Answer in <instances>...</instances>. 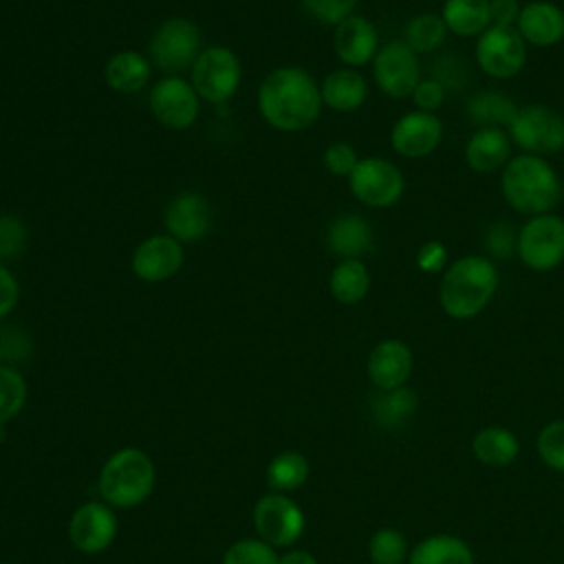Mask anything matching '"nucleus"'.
I'll list each match as a JSON object with an SVG mask.
<instances>
[{
	"instance_id": "f257e3e1",
	"label": "nucleus",
	"mask_w": 564,
	"mask_h": 564,
	"mask_svg": "<svg viewBox=\"0 0 564 564\" xmlns=\"http://www.w3.org/2000/svg\"><path fill=\"white\" fill-rule=\"evenodd\" d=\"M322 90L311 73L300 66L271 70L258 90V110L269 126L282 132H300L313 126L322 112Z\"/></svg>"
},
{
	"instance_id": "f03ea898",
	"label": "nucleus",
	"mask_w": 564,
	"mask_h": 564,
	"mask_svg": "<svg viewBox=\"0 0 564 564\" xmlns=\"http://www.w3.org/2000/svg\"><path fill=\"white\" fill-rule=\"evenodd\" d=\"M498 291V269L489 256L467 253L447 264L438 284V304L452 319L480 315Z\"/></svg>"
},
{
	"instance_id": "7ed1b4c3",
	"label": "nucleus",
	"mask_w": 564,
	"mask_h": 564,
	"mask_svg": "<svg viewBox=\"0 0 564 564\" xmlns=\"http://www.w3.org/2000/svg\"><path fill=\"white\" fill-rule=\"evenodd\" d=\"M500 192L507 205L531 218L551 214L562 198V181L555 167L535 154H516L500 170Z\"/></svg>"
},
{
	"instance_id": "20e7f679",
	"label": "nucleus",
	"mask_w": 564,
	"mask_h": 564,
	"mask_svg": "<svg viewBox=\"0 0 564 564\" xmlns=\"http://www.w3.org/2000/svg\"><path fill=\"white\" fill-rule=\"evenodd\" d=\"M154 463L137 447H123L115 452L101 467L99 491L110 507H137L154 489Z\"/></svg>"
},
{
	"instance_id": "39448f33",
	"label": "nucleus",
	"mask_w": 564,
	"mask_h": 564,
	"mask_svg": "<svg viewBox=\"0 0 564 564\" xmlns=\"http://www.w3.org/2000/svg\"><path fill=\"white\" fill-rule=\"evenodd\" d=\"M516 256L535 273L560 267L564 262V218L553 212L527 218L518 229Z\"/></svg>"
},
{
	"instance_id": "423d86ee",
	"label": "nucleus",
	"mask_w": 564,
	"mask_h": 564,
	"mask_svg": "<svg viewBox=\"0 0 564 564\" xmlns=\"http://www.w3.org/2000/svg\"><path fill=\"white\" fill-rule=\"evenodd\" d=\"M507 132L524 154L546 156L564 148V117L546 104L520 106Z\"/></svg>"
},
{
	"instance_id": "0eeeda50",
	"label": "nucleus",
	"mask_w": 564,
	"mask_h": 564,
	"mask_svg": "<svg viewBox=\"0 0 564 564\" xmlns=\"http://www.w3.org/2000/svg\"><path fill=\"white\" fill-rule=\"evenodd\" d=\"M352 196L372 209H388L397 205L405 192L403 172L383 156L359 159L348 176Z\"/></svg>"
},
{
	"instance_id": "6e6552de",
	"label": "nucleus",
	"mask_w": 564,
	"mask_h": 564,
	"mask_svg": "<svg viewBox=\"0 0 564 564\" xmlns=\"http://www.w3.org/2000/svg\"><path fill=\"white\" fill-rule=\"evenodd\" d=\"M240 59L227 46H209L200 51L192 66V86L198 97L209 104L229 101L240 86Z\"/></svg>"
},
{
	"instance_id": "1a4fd4ad",
	"label": "nucleus",
	"mask_w": 564,
	"mask_h": 564,
	"mask_svg": "<svg viewBox=\"0 0 564 564\" xmlns=\"http://www.w3.org/2000/svg\"><path fill=\"white\" fill-rule=\"evenodd\" d=\"M478 68L494 79H511L527 64V42L516 26H489L476 37Z\"/></svg>"
},
{
	"instance_id": "9d476101",
	"label": "nucleus",
	"mask_w": 564,
	"mask_h": 564,
	"mask_svg": "<svg viewBox=\"0 0 564 564\" xmlns=\"http://www.w3.org/2000/svg\"><path fill=\"white\" fill-rule=\"evenodd\" d=\"M372 79L390 99L412 97L416 84L421 82L419 55L403 40L381 44L372 59Z\"/></svg>"
},
{
	"instance_id": "9b49d317",
	"label": "nucleus",
	"mask_w": 564,
	"mask_h": 564,
	"mask_svg": "<svg viewBox=\"0 0 564 564\" xmlns=\"http://www.w3.org/2000/svg\"><path fill=\"white\" fill-rule=\"evenodd\" d=\"M150 59L165 73H178L194 66L200 55V31L187 18L165 20L150 40Z\"/></svg>"
},
{
	"instance_id": "f8f14e48",
	"label": "nucleus",
	"mask_w": 564,
	"mask_h": 564,
	"mask_svg": "<svg viewBox=\"0 0 564 564\" xmlns=\"http://www.w3.org/2000/svg\"><path fill=\"white\" fill-rule=\"evenodd\" d=\"M304 513L284 494H267L256 502L253 524L271 546H291L304 533Z\"/></svg>"
},
{
	"instance_id": "ddd939ff",
	"label": "nucleus",
	"mask_w": 564,
	"mask_h": 564,
	"mask_svg": "<svg viewBox=\"0 0 564 564\" xmlns=\"http://www.w3.org/2000/svg\"><path fill=\"white\" fill-rule=\"evenodd\" d=\"M200 108V97L192 84L181 77L159 79L150 90V110L152 115L172 130L189 128Z\"/></svg>"
},
{
	"instance_id": "4468645a",
	"label": "nucleus",
	"mask_w": 564,
	"mask_h": 564,
	"mask_svg": "<svg viewBox=\"0 0 564 564\" xmlns=\"http://www.w3.org/2000/svg\"><path fill=\"white\" fill-rule=\"evenodd\" d=\"M443 141V121L434 112L410 110L390 130V145L399 156L425 159Z\"/></svg>"
},
{
	"instance_id": "2eb2a0df",
	"label": "nucleus",
	"mask_w": 564,
	"mask_h": 564,
	"mask_svg": "<svg viewBox=\"0 0 564 564\" xmlns=\"http://www.w3.org/2000/svg\"><path fill=\"white\" fill-rule=\"evenodd\" d=\"M183 242L170 234L145 238L132 253V273L143 282H165L183 267Z\"/></svg>"
},
{
	"instance_id": "dca6fc26",
	"label": "nucleus",
	"mask_w": 564,
	"mask_h": 564,
	"mask_svg": "<svg viewBox=\"0 0 564 564\" xmlns=\"http://www.w3.org/2000/svg\"><path fill=\"white\" fill-rule=\"evenodd\" d=\"M117 535V516L108 505L86 502L75 509L68 522V538L82 553L106 551Z\"/></svg>"
},
{
	"instance_id": "f3484780",
	"label": "nucleus",
	"mask_w": 564,
	"mask_h": 564,
	"mask_svg": "<svg viewBox=\"0 0 564 564\" xmlns=\"http://www.w3.org/2000/svg\"><path fill=\"white\" fill-rule=\"evenodd\" d=\"M165 229L178 242H198L212 229V209L198 192H183L174 196L165 209Z\"/></svg>"
},
{
	"instance_id": "a211bd4d",
	"label": "nucleus",
	"mask_w": 564,
	"mask_h": 564,
	"mask_svg": "<svg viewBox=\"0 0 564 564\" xmlns=\"http://www.w3.org/2000/svg\"><path fill=\"white\" fill-rule=\"evenodd\" d=\"M412 350L401 339H381L375 344L366 361L368 377L379 390H394L405 386L412 375Z\"/></svg>"
},
{
	"instance_id": "6ab92c4d",
	"label": "nucleus",
	"mask_w": 564,
	"mask_h": 564,
	"mask_svg": "<svg viewBox=\"0 0 564 564\" xmlns=\"http://www.w3.org/2000/svg\"><path fill=\"white\" fill-rule=\"evenodd\" d=\"M333 46L339 62H344L348 68H361L366 64H372L379 51L377 26L368 18L352 13L341 24H337Z\"/></svg>"
},
{
	"instance_id": "aec40b11",
	"label": "nucleus",
	"mask_w": 564,
	"mask_h": 564,
	"mask_svg": "<svg viewBox=\"0 0 564 564\" xmlns=\"http://www.w3.org/2000/svg\"><path fill=\"white\" fill-rule=\"evenodd\" d=\"M516 29L531 46H555L564 40V11L551 0H531L522 4Z\"/></svg>"
},
{
	"instance_id": "412c9836",
	"label": "nucleus",
	"mask_w": 564,
	"mask_h": 564,
	"mask_svg": "<svg viewBox=\"0 0 564 564\" xmlns=\"http://www.w3.org/2000/svg\"><path fill=\"white\" fill-rule=\"evenodd\" d=\"M511 145L505 128H476L465 143V163L478 174H494L511 159Z\"/></svg>"
},
{
	"instance_id": "4be33fe9",
	"label": "nucleus",
	"mask_w": 564,
	"mask_h": 564,
	"mask_svg": "<svg viewBox=\"0 0 564 564\" xmlns=\"http://www.w3.org/2000/svg\"><path fill=\"white\" fill-rule=\"evenodd\" d=\"M328 249L341 258H359L372 249V227L359 214H344L335 218L326 231Z\"/></svg>"
},
{
	"instance_id": "5701e85b",
	"label": "nucleus",
	"mask_w": 564,
	"mask_h": 564,
	"mask_svg": "<svg viewBox=\"0 0 564 564\" xmlns=\"http://www.w3.org/2000/svg\"><path fill=\"white\" fill-rule=\"evenodd\" d=\"M322 101L337 112H352L364 106L368 97V82L355 68H337L326 75L319 86Z\"/></svg>"
},
{
	"instance_id": "b1692460",
	"label": "nucleus",
	"mask_w": 564,
	"mask_h": 564,
	"mask_svg": "<svg viewBox=\"0 0 564 564\" xmlns=\"http://www.w3.org/2000/svg\"><path fill=\"white\" fill-rule=\"evenodd\" d=\"M408 564H476V557L463 538L436 533L412 546Z\"/></svg>"
},
{
	"instance_id": "393cba45",
	"label": "nucleus",
	"mask_w": 564,
	"mask_h": 564,
	"mask_svg": "<svg viewBox=\"0 0 564 564\" xmlns=\"http://www.w3.org/2000/svg\"><path fill=\"white\" fill-rule=\"evenodd\" d=\"M471 452L487 467H507L518 458L520 441L502 425H487L471 438Z\"/></svg>"
},
{
	"instance_id": "a878e982",
	"label": "nucleus",
	"mask_w": 564,
	"mask_h": 564,
	"mask_svg": "<svg viewBox=\"0 0 564 564\" xmlns=\"http://www.w3.org/2000/svg\"><path fill=\"white\" fill-rule=\"evenodd\" d=\"M441 18L449 33L458 37H478L491 26L489 0H445Z\"/></svg>"
},
{
	"instance_id": "bb28decb",
	"label": "nucleus",
	"mask_w": 564,
	"mask_h": 564,
	"mask_svg": "<svg viewBox=\"0 0 564 564\" xmlns=\"http://www.w3.org/2000/svg\"><path fill=\"white\" fill-rule=\"evenodd\" d=\"M106 84L123 95L141 90L150 79V59L137 51H119L106 62Z\"/></svg>"
},
{
	"instance_id": "cd10ccee",
	"label": "nucleus",
	"mask_w": 564,
	"mask_h": 564,
	"mask_svg": "<svg viewBox=\"0 0 564 564\" xmlns=\"http://www.w3.org/2000/svg\"><path fill=\"white\" fill-rule=\"evenodd\" d=\"M520 106L500 90H480L467 101V117L476 128H509Z\"/></svg>"
},
{
	"instance_id": "c85d7f7f",
	"label": "nucleus",
	"mask_w": 564,
	"mask_h": 564,
	"mask_svg": "<svg viewBox=\"0 0 564 564\" xmlns=\"http://www.w3.org/2000/svg\"><path fill=\"white\" fill-rule=\"evenodd\" d=\"M330 295L341 304H357L370 291V273L364 260L348 258L339 260L328 278Z\"/></svg>"
},
{
	"instance_id": "c756f323",
	"label": "nucleus",
	"mask_w": 564,
	"mask_h": 564,
	"mask_svg": "<svg viewBox=\"0 0 564 564\" xmlns=\"http://www.w3.org/2000/svg\"><path fill=\"white\" fill-rule=\"evenodd\" d=\"M447 26L441 18V13L425 11L414 18H410L403 26V42L416 53V55H427L441 48V44L447 37Z\"/></svg>"
},
{
	"instance_id": "7c9ffc66",
	"label": "nucleus",
	"mask_w": 564,
	"mask_h": 564,
	"mask_svg": "<svg viewBox=\"0 0 564 564\" xmlns=\"http://www.w3.org/2000/svg\"><path fill=\"white\" fill-rule=\"evenodd\" d=\"M416 405V392L401 386L394 390H381V394L375 399L372 414L381 427H399L410 421Z\"/></svg>"
},
{
	"instance_id": "2f4dec72",
	"label": "nucleus",
	"mask_w": 564,
	"mask_h": 564,
	"mask_svg": "<svg viewBox=\"0 0 564 564\" xmlns=\"http://www.w3.org/2000/svg\"><path fill=\"white\" fill-rule=\"evenodd\" d=\"M308 460L300 452H282L267 465V482L275 491H293L308 478Z\"/></svg>"
},
{
	"instance_id": "473e14b6",
	"label": "nucleus",
	"mask_w": 564,
	"mask_h": 564,
	"mask_svg": "<svg viewBox=\"0 0 564 564\" xmlns=\"http://www.w3.org/2000/svg\"><path fill=\"white\" fill-rule=\"evenodd\" d=\"M368 555L372 564H403L410 555L408 540L392 527L377 529L368 542Z\"/></svg>"
},
{
	"instance_id": "72a5a7b5",
	"label": "nucleus",
	"mask_w": 564,
	"mask_h": 564,
	"mask_svg": "<svg viewBox=\"0 0 564 564\" xmlns=\"http://www.w3.org/2000/svg\"><path fill=\"white\" fill-rule=\"evenodd\" d=\"M26 401V381L11 366L0 364V423L13 419Z\"/></svg>"
},
{
	"instance_id": "f704fd0d",
	"label": "nucleus",
	"mask_w": 564,
	"mask_h": 564,
	"mask_svg": "<svg viewBox=\"0 0 564 564\" xmlns=\"http://www.w3.org/2000/svg\"><path fill=\"white\" fill-rule=\"evenodd\" d=\"M535 449L546 467L564 474V419L551 421L540 430Z\"/></svg>"
},
{
	"instance_id": "c9c22d12",
	"label": "nucleus",
	"mask_w": 564,
	"mask_h": 564,
	"mask_svg": "<svg viewBox=\"0 0 564 564\" xmlns=\"http://www.w3.org/2000/svg\"><path fill=\"white\" fill-rule=\"evenodd\" d=\"M278 562L280 557L275 555L273 546L267 544L264 540H253V538L234 542L223 555V564H278Z\"/></svg>"
},
{
	"instance_id": "e433bc0d",
	"label": "nucleus",
	"mask_w": 564,
	"mask_h": 564,
	"mask_svg": "<svg viewBox=\"0 0 564 564\" xmlns=\"http://www.w3.org/2000/svg\"><path fill=\"white\" fill-rule=\"evenodd\" d=\"M26 247V227L13 214H0V260H15Z\"/></svg>"
},
{
	"instance_id": "4c0bfd02",
	"label": "nucleus",
	"mask_w": 564,
	"mask_h": 564,
	"mask_svg": "<svg viewBox=\"0 0 564 564\" xmlns=\"http://www.w3.org/2000/svg\"><path fill=\"white\" fill-rule=\"evenodd\" d=\"M304 11L322 24H341L355 13L357 0H302Z\"/></svg>"
},
{
	"instance_id": "58836bf2",
	"label": "nucleus",
	"mask_w": 564,
	"mask_h": 564,
	"mask_svg": "<svg viewBox=\"0 0 564 564\" xmlns=\"http://www.w3.org/2000/svg\"><path fill=\"white\" fill-rule=\"evenodd\" d=\"M516 240H518V234L513 231V227L505 220H498L489 227V231L485 236V249L491 260H496V258L505 260L516 251Z\"/></svg>"
},
{
	"instance_id": "ea45409f",
	"label": "nucleus",
	"mask_w": 564,
	"mask_h": 564,
	"mask_svg": "<svg viewBox=\"0 0 564 564\" xmlns=\"http://www.w3.org/2000/svg\"><path fill=\"white\" fill-rule=\"evenodd\" d=\"M357 163V150L346 141H335L324 150V167L335 176H350Z\"/></svg>"
},
{
	"instance_id": "a19ab883",
	"label": "nucleus",
	"mask_w": 564,
	"mask_h": 564,
	"mask_svg": "<svg viewBox=\"0 0 564 564\" xmlns=\"http://www.w3.org/2000/svg\"><path fill=\"white\" fill-rule=\"evenodd\" d=\"M445 86L441 82H436L434 77H427V79H421L412 93V101L416 106V110H423V112H436L443 101H445Z\"/></svg>"
},
{
	"instance_id": "79ce46f5",
	"label": "nucleus",
	"mask_w": 564,
	"mask_h": 564,
	"mask_svg": "<svg viewBox=\"0 0 564 564\" xmlns=\"http://www.w3.org/2000/svg\"><path fill=\"white\" fill-rule=\"evenodd\" d=\"M416 267L423 273H443L447 269V247L432 238L416 249Z\"/></svg>"
},
{
	"instance_id": "37998d69",
	"label": "nucleus",
	"mask_w": 564,
	"mask_h": 564,
	"mask_svg": "<svg viewBox=\"0 0 564 564\" xmlns=\"http://www.w3.org/2000/svg\"><path fill=\"white\" fill-rule=\"evenodd\" d=\"M522 4L518 0H489V15L494 26H516Z\"/></svg>"
},
{
	"instance_id": "c03bdc74",
	"label": "nucleus",
	"mask_w": 564,
	"mask_h": 564,
	"mask_svg": "<svg viewBox=\"0 0 564 564\" xmlns=\"http://www.w3.org/2000/svg\"><path fill=\"white\" fill-rule=\"evenodd\" d=\"M18 280L13 278V273H9L7 267L0 264V319L13 311V306L18 304Z\"/></svg>"
},
{
	"instance_id": "a18cd8bd",
	"label": "nucleus",
	"mask_w": 564,
	"mask_h": 564,
	"mask_svg": "<svg viewBox=\"0 0 564 564\" xmlns=\"http://www.w3.org/2000/svg\"><path fill=\"white\" fill-rule=\"evenodd\" d=\"M278 564H317L315 555L308 553V551H302V549H293V551H286Z\"/></svg>"
},
{
	"instance_id": "49530a36",
	"label": "nucleus",
	"mask_w": 564,
	"mask_h": 564,
	"mask_svg": "<svg viewBox=\"0 0 564 564\" xmlns=\"http://www.w3.org/2000/svg\"><path fill=\"white\" fill-rule=\"evenodd\" d=\"M2 564H9V562H2Z\"/></svg>"
}]
</instances>
